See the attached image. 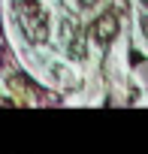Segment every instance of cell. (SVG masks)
Returning <instances> with one entry per match:
<instances>
[{"mask_svg": "<svg viewBox=\"0 0 148 154\" xmlns=\"http://www.w3.org/2000/svg\"><path fill=\"white\" fill-rule=\"evenodd\" d=\"M57 33H60V39H63V51H66L69 60H85L88 45H85V30H82V24H76L72 18H60V21H57Z\"/></svg>", "mask_w": 148, "mask_h": 154, "instance_id": "cell-2", "label": "cell"}, {"mask_svg": "<svg viewBox=\"0 0 148 154\" xmlns=\"http://www.w3.org/2000/svg\"><path fill=\"white\" fill-rule=\"evenodd\" d=\"M12 12L24 30V36L33 42V45H45L48 42V33H51V21H48V12L42 9L39 0H12Z\"/></svg>", "mask_w": 148, "mask_h": 154, "instance_id": "cell-1", "label": "cell"}, {"mask_svg": "<svg viewBox=\"0 0 148 154\" xmlns=\"http://www.w3.org/2000/svg\"><path fill=\"white\" fill-rule=\"evenodd\" d=\"M118 30H121L118 15H115V12H103V15H97L94 24H91V39L100 42V45H109V42H115Z\"/></svg>", "mask_w": 148, "mask_h": 154, "instance_id": "cell-3", "label": "cell"}, {"mask_svg": "<svg viewBox=\"0 0 148 154\" xmlns=\"http://www.w3.org/2000/svg\"><path fill=\"white\" fill-rule=\"evenodd\" d=\"M97 3H100V0H79V6H82V9H91V6H97Z\"/></svg>", "mask_w": 148, "mask_h": 154, "instance_id": "cell-4", "label": "cell"}]
</instances>
